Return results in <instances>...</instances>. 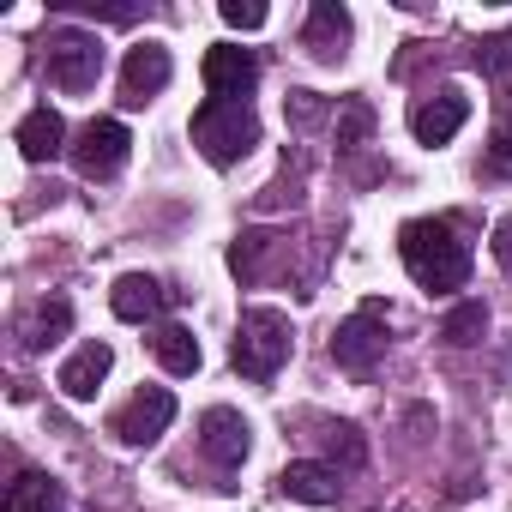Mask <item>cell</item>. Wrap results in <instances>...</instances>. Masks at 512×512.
<instances>
[{
  "mask_svg": "<svg viewBox=\"0 0 512 512\" xmlns=\"http://www.w3.org/2000/svg\"><path fill=\"white\" fill-rule=\"evenodd\" d=\"M398 253H404V272L428 296H452L470 284V241L446 217H410L398 229Z\"/></svg>",
  "mask_w": 512,
  "mask_h": 512,
  "instance_id": "cell-1",
  "label": "cell"
},
{
  "mask_svg": "<svg viewBox=\"0 0 512 512\" xmlns=\"http://www.w3.org/2000/svg\"><path fill=\"white\" fill-rule=\"evenodd\" d=\"M308 55L314 61H344V43H350V13L338 0H314L308 7V31H302Z\"/></svg>",
  "mask_w": 512,
  "mask_h": 512,
  "instance_id": "cell-15",
  "label": "cell"
},
{
  "mask_svg": "<svg viewBox=\"0 0 512 512\" xmlns=\"http://www.w3.org/2000/svg\"><path fill=\"white\" fill-rule=\"evenodd\" d=\"M338 488H344L338 482V464H320V458H296V464L278 470V494H290L302 506H332Z\"/></svg>",
  "mask_w": 512,
  "mask_h": 512,
  "instance_id": "cell-14",
  "label": "cell"
},
{
  "mask_svg": "<svg viewBox=\"0 0 512 512\" xmlns=\"http://www.w3.org/2000/svg\"><path fill=\"white\" fill-rule=\"evenodd\" d=\"M253 85H260V55H253V49H241V43L205 49V91L217 103H247Z\"/></svg>",
  "mask_w": 512,
  "mask_h": 512,
  "instance_id": "cell-8",
  "label": "cell"
},
{
  "mask_svg": "<svg viewBox=\"0 0 512 512\" xmlns=\"http://www.w3.org/2000/svg\"><path fill=\"white\" fill-rule=\"evenodd\" d=\"M464 121H470V97H464V91H452V85H446V91H434V97H422V103L410 109V133H416L422 145H446Z\"/></svg>",
  "mask_w": 512,
  "mask_h": 512,
  "instance_id": "cell-11",
  "label": "cell"
},
{
  "mask_svg": "<svg viewBox=\"0 0 512 512\" xmlns=\"http://www.w3.org/2000/svg\"><path fill=\"white\" fill-rule=\"evenodd\" d=\"M43 67H49V85L55 91H91L103 79V43L91 31H49L43 37Z\"/></svg>",
  "mask_w": 512,
  "mask_h": 512,
  "instance_id": "cell-4",
  "label": "cell"
},
{
  "mask_svg": "<svg viewBox=\"0 0 512 512\" xmlns=\"http://www.w3.org/2000/svg\"><path fill=\"white\" fill-rule=\"evenodd\" d=\"M169 422H175V392H169V386H139V392L115 410L109 428H115L121 446H151Z\"/></svg>",
  "mask_w": 512,
  "mask_h": 512,
  "instance_id": "cell-7",
  "label": "cell"
},
{
  "mask_svg": "<svg viewBox=\"0 0 512 512\" xmlns=\"http://www.w3.org/2000/svg\"><path fill=\"white\" fill-rule=\"evenodd\" d=\"M470 61H476L482 73H494V79H500V73H512V31H500V37H482Z\"/></svg>",
  "mask_w": 512,
  "mask_h": 512,
  "instance_id": "cell-24",
  "label": "cell"
},
{
  "mask_svg": "<svg viewBox=\"0 0 512 512\" xmlns=\"http://www.w3.org/2000/svg\"><path fill=\"white\" fill-rule=\"evenodd\" d=\"M482 169H488V175H512V127H506V121L494 127V139H488V157H482Z\"/></svg>",
  "mask_w": 512,
  "mask_h": 512,
  "instance_id": "cell-26",
  "label": "cell"
},
{
  "mask_svg": "<svg viewBox=\"0 0 512 512\" xmlns=\"http://www.w3.org/2000/svg\"><path fill=\"white\" fill-rule=\"evenodd\" d=\"M386 356V302H362L338 332H332V362L344 374H374Z\"/></svg>",
  "mask_w": 512,
  "mask_h": 512,
  "instance_id": "cell-5",
  "label": "cell"
},
{
  "mask_svg": "<svg viewBox=\"0 0 512 512\" xmlns=\"http://www.w3.org/2000/svg\"><path fill=\"white\" fill-rule=\"evenodd\" d=\"M368 133H374L368 97H344V103H338V145H344V151H350V145H368Z\"/></svg>",
  "mask_w": 512,
  "mask_h": 512,
  "instance_id": "cell-22",
  "label": "cell"
},
{
  "mask_svg": "<svg viewBox=\"0 0 512 512\" xmlns=\"http://www.w3.org/2000/svg\"><path fill=\"white\" fill-rule=\"evenodd\" d=\"M109 368H115V350H109L103 338H91V344H79V350L67 356V368H61V392H67L73 404H91L97 386L109 380Z\"/></svg>",
  "mask_w": 512,
  "mask_h": 512,
  "instance_id": "cell-13",
  "label": "cell"
},
{
  "mask_svg": "<svg viewBox=\"0 0 512 512\" xmlns=\"http://www.w3.org/2000/svg\"><path fill=\"white\" fill-rule=\"evenodd\" d=\"M67 326H73V302H67V296H43V302L19 320V344L37 356V350L61 344V338H67Z\"/></svg>",
  "mask_w": 512,
  "mask_h": 512,
  "instance_id": "cell-17",
  "label": "cell"
},
{
  "mask_svg": "<svg viewBox=\"0 0 512 512\" xmlns=\"http://www.w3.org/2000/svg\"><path fill=\"white\" fill-rule=\"evenodd\" d=\"M127 151H133V133H127L115 115H97V121H85V133L73 139V169H79L85 181H109V175H121Z\"/></svg>",
  "mask_w": 512,
  "mask_h": 512,
  "instance_id": "cell-6",
  "label": "cell"
},
{
  "mask_svg": "<svg viewBox=\"0 0 512 512\" xmlns=\"http://www.w3.org/2000/svg\"><path fill=\"white\" fill-rule=\"evenodd\" d=\"M0 512H67V494H61V482H55V476L25 470V476L7 488V506H0Z\"/></svg>",
  "mask_w": 512,
  "mask_h": 512,
  "instance_id": "cell-18",
  "label": "cell"
},
{
  "mask_svg": "<svg viewBox=\"0 0 512 512\" xmlns=\"http://www.w3.org/2000/svg\"><path fill=\"white\" fill-rule=\"evenodd\" d=\"M109 308H115V320H127V326H151V320L169 308V290H163L157 278H145V272H127V278H115Z\"/></svg>",
  "mask_w": 512,
  "mask_h": 512,
  "instance_id": "cell-12",
  "label": "cell"
},
{
  "mask_svg": "<svg viewBox=\"0 0 512 512\" xmlns=\"http://www.w3.org/2000/svg\"><path fill=\"white\" fill-rule=\"evenodd\" d=\"M272 247H278V235H266V229H247V235H235V247H229V266H235V278H247V284H253Z\"/></svg>",
  "mask_w": 512,
  "mask_h": 512,
  "instance_id": "cell-21",
  "label": "cell"
},
{
  "mask_svg": "<svg viewBox=\"0 0 512 512\" xmlns=\"http://www.w3.org/2000/svg\"><path fill=\"white\" fill-rule=\"evenodd\" d=\"M13 139H19L25 163H55L61 151H73V145H67V121H61L49 103H43V109H31V115L19 121V133H13Z\"/></svg>",
  "mask_w": 512,
  "mask_h": 512,
  "instance_id": "cell-16",
  "label": "cell"
},
{
  "mask_svg": "<svg viewBox=\"0 0 512 512\" xmlns=\"http://www.w3.org/2000/svg\"><path fill=\"white\" fill-rule=\"evenodd\" d=\"M326 446H332V458H338L344 470H356V464L368 458V446H362V428H350V422H338V428H326Z\"/></svg>",
  "mask_w": 512,
  "mask_h": 512,
  "instance_id": "cell-23",
  "label": "cell"
},
{
  "mask_svg": "<svg viewBox=\"0 0 512 512\" xmlns=\"http://www.w3.org/2000/svg\"><path fill=\"white\" fill-rule=\"evenodd\" d=\"M482 332H488V308H482V302H458V308L440 320V338H446L452 350H470V344H482Z\"/></svg>",
  "mask_w": 512,
  "mask_h": 512,
  "instance_id": "cell-20",
  "label": "cell"
},
{
  "mask_svg": "<svg viewBox=\"0 0 512 512\" xmlns=\"http://www.w3.org/2000/svg\"><path fill=\"white\" fill-rule=\"evenodd\" d=\"M193 145H199L205 163L235 169L253 145H260V115H253L247 103H217V97H205V103L193 109Z\"/></svg>",
  "mask_w": 512,
  "mask_h": 512,
  "instance_id": "cell-3",
  "label": "cell"
},
{
  "mask_svg": "<svg viewBox=\"0 0 512 512\" xmlns=\"http://www.w3.org/2000/svg\"><path fill=\"white\" fill-rule=\"evenodd\" d=\"M290 121H296V127H314V121H320V103H314V91H296V97H290Z\"/></svg>",
  "mask_w": 512,
  "mask_h": 512,
  "instance_id": "cell-27",
  "label": "cell"
},
{
  "mask_svg": "<svg viewBox=\"0 0 512 512\" xmlns=\"http://www.w3.org/2000/svg\"><path fill=\"white\" fill-rule=\"evenodd\" d=\"M169 73H175V61H169L163 43L127 49V61H121V103H127V109H145V103L169 85Z\"/></svg>",
  "mask_w": 512,
  "mask_h": 512,
  "instance_id": "cell-10",
  "label": "cell"
},
{
  "mask_svg": "<svg viewBox=\"0 0 512 512\" xmlns=\"http://www.w3.org/2000/svg\"><path fill=\"white\" fill-rule=\"evenodd\" d=\"M151 356H157L169 374H199V362H205V356H199V338H193L187 326H175V320L151 332Z\"/></svg>",
  "mask_w": 512,
  "mask_h": 512,
  "instance_id": "cell-19",
  "label": "cell"
},
{
  "mask_svg": "<svg viewBox=\"0 0 512 512\" xmlns=\"http://www.w3.org/2000/svg\"><path fill=\"white\" fill-rule=\"evenodd\" d=\"M199 446H205V458H211V464L241 470V464H247V452H253V428H247V416H241V410L211 404V410L199 416Z\"/></svg>",
  "mask_w": 512,
  "mask_h": 512,
  "instance_id": "cell-9",
  "label": "cell"
},
{
  "mask_svg": "<svg viewBox=\"0 0 512 512\" xmlns=\"http://www.w3.org/2000/svg\"><path fill=\"white\" fill-rule=\"evenodd\" d=\"M217 13H223L229 31H260V25H266V7H260V0H223Z\"/></svg>",
  "mask_w": 512,
  "mask_h": 512,
  "instance_id": "cell-25",
  "label": "cell"
},
{
  "mask_svg": "<svg viewBox=\"0 0 512 512\" xmlns=\"http://www.w3.org/2000/svg\"><path fill=\"white\" fill-rule=\"evenodd\" d=\"M290 314H278V308H247L241 320H235V338H229V362H235V374L241 380H253V386H266V380H278V368L290 362Z\"/></svg>",
  "mask_w": 512,
  "mask_h": 512,
  "instance_id": "cell-2",
  "label": "cell"
}]
</instances>
